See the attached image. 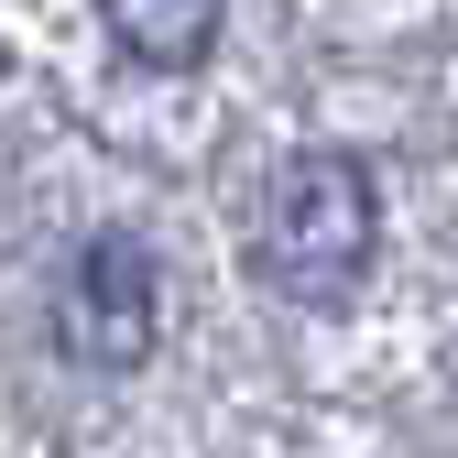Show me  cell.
<instances>
[{"label": "cell", "instance_id": "1", "mask_svg": "<svg viewBox=\"0 0 458 458\" xmlns=\"http://www.w3.org/2000/svg\"><path fill=\"white\" fill-rule=\"evenodd\" d=\"M382 241V197L350 153H295L262 197V284H284L295 306H338L371 273Z\"/></svg>", "mask_w": 458, "mask_h": 458}, {"label": "cell", "instance_id": "2", "mask_svg": "<svg viewBox=\"0 0 458 458\" xmlns=\"http://www.w3.org/2000/svg\"><path fill=\"white\" fill-rule=\"evenodd\" d=\"M55 327H66V350L98 360V371H131V360L153 350L164 295H153V251L131 241V229H98V241L77 251L66 295H55Z\"/></svg>", "mask_w": 458, "mask_h": 458}, {"label": "cell", "instance_id": "3", "mask_svg": "<svg viewBox=\"0 0 458 458\" xmlns=\"http://www.w3.org/2000/svg\"><path fill=\"white\" fill-rule=\"evenodd\" d=\"M218 12H229V0H98L109 44H121L131 66H153V77H186V66H208Z\"/></svg>", "mask_w": 458, "mask_h": 458}]
</instances>
